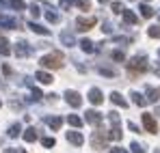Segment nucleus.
<instances>
[{
  "instance_id": "f257e3e1",
  "label": "nucleus",
  "mask_w": 160,
  "mask_h": 153,
  "mask_svg": "<svg viewBox=\"0 0 160 153\" xmlns=\"http://www.w3.org/2000/svg\"><path fill=\"white\" fill-rule=\"evenodd\" d=\"M128 65V71H130V76L136 78L138 74H143L145 69H147V56L145 54H136L130 63H126Z\"/></svg>"
},
{
  "instance_id": "f03ea898",
  "label": "nucleus",
  "mask_w": 160,
  "mask_h": 153,
  "mask_svg": "<svg viewBox=\"0 0 160 153\" xmlns=\"http://www.w3.org/2000/svg\"><path fill=\"white\" fill-rule=\"evenodd\" d=\"M39 65L46 67V69H61L63 67V54L61 52H50V54L41 56Z\"/></svg>"
},
{
  "instance_id": "7ed1b4c3",
  "label": "nucleus",
  "mask_w": 160,
  "mask_h": 153,
  "mask_svg": "<svg viewBox=\"0 0 160 153\" xmlns=\"http://www.w3.org/2000/svg\"><path fill=\"white\" fill-rule=\"evenodd\" d=\"M65 99H67V103H69L72 108H80V106H82V97H80L78 91H69V88H67Z\"/></svg>"
},
{
  "instance_id": "20e7f679",
  "label": "nucleus",
  "mask_w": 160,
  "mask_h": 153,
  "mask_svg": "<svg viewBox=\"0 0 160 153\" xmlns=\"http://www.w3.org/2000/svg\"><path fill=\"white\" fill-rule=\"evenodd\" d=\"M108 136L104 131H95L93 136H91V145H93V149H104V145H106Z\"/></svg>"
},
{
  "instance_id": "39448f33",
  "label": "nucleus",
  "mask_w": 160,
  "mask_h": 153,
  "mask_svg": "<svg viewBox=\"0 0 160 153\" xmlns=\"http://www.w3.org/2000/svg\"><path fill=\"white\" fill-rule=\"evenodd\" d=\"M141 119H143V125H145V129H147L149 134H156V131H158V125H156V119H154V117H152L149 112H145V114H143Z\"/></svg>"
},
{
  "instance_id": "423d86ee",
  "label": "nucleus",
  "mask_w": 160,
  "mask_h": 153,
  "mask_svg": "<svg viewBox=\"0 0 160 153\" xmlns=\"http://www.w3.org/2000/svg\"><path fill=\"white\" fill-rule=\"evenodd\" d=\"M95 17H78L76 20V26H78V30H91L93 26H95Z\"/></svg>"
},
{
  "instance_id": "0eeeda50",
  "label": "nucleus",
  "mask_w": 160,
  "mask_h": 153,
  "mask_svg": "<svg viewBox=\"0 0 160 153\" xmlns=\"http://www.w3.org/2000/svg\"><path fill=\"white\" fill-rule=\"evenodd\" d=\"M87 123H91V125H100L102 123V114L98 112V110H87Z\"/></svg>"
},
{
  "instance_id": "6e6552de",
  "label": "nucleus",
  "mask_w": 160,
  "mask_h": 153,
  "mask_svg": "<svg viewBox=\"0 0 160 153\" xmlns=\"http://www.w3.org/2000/svg\"><path fill=\"white\" fill-rule=\"evenodd\" d=\"M89 102L95 103V106H98V103H102V102H104L102 91H100V88H91V91H89Z\"/></svg>"
},
{
  "instance_id": "1a4fd4ad",
  "label": "nucleus",
  "mask_w": 160,
  "mask_h": 153,
  "mask_svg": "<svg viewBox=\"0 0 160 153\" xmlns=\"http://www.w3.org/2000/svg\"><path fill=\"white\" fill-rule=\"evenodd\" d=\"M121 17H123L126 24H136V22H138V15H136L134 11H130V9H123V11H121Z\"/></svg>"
},
{
  "instance_id": "9d476101",
  "label": "nucleus",
  "mask_w": 160,
  "mask_h": 153,
  "mask_svg": "<svg viewBox=\"0 0 160 153\" xmlns=\"http://www.w3.org/2000/svg\"><path fill=\"white\" fill-rule=\"evenodd\" d=\"M67 140H69L72 145H76V147H80V145L84 142V136H82L80 131H67Z\"/></svg>"
},
{
  "instance_id": "9b49d317",
  "label": "nucleus",
  "mask_w": 160,
  "mask_h": 153,
  "mask_svg": "<svg viewBox=\"0 0 160 153\" xmlns=\"http://www.w3.org/2000/svg\"><path fill=\"white\" fill-rule=\"evenodd\" d=\"M28 28H30L32 32H37V35H43V37H48V35H50V30H48L46 26L37 24V22H28Z\"/></svg>"
},
{
  "instance_id": "f8f14e48",
  "label": "nucleus",
  "mask_w": 160,
  "mask_h": 153,
  "mask_svg": "<svg viewBox=\"0 0 160 153\" xmlns=\"http://www.w3.org/2000/svg\"><path fill=\"white\" fill-rule=\"evenodd\" d=\"M46 123L50 125V129L58 131V129H61V125H63V119H61V117H46Z\"/></svg>"
},
{
  "instance_id": "ddd939ff",
  "label": "nucleus",
  "mask_w": 160,
  "mask_h": 153,
  "mask_svg": "<svg viewBox=\"0 0 160 153\" xmlns=\"http://www.w3.org/2000/svg\"><path fill=\"white\" fill-rule=\"evenodd\" d=\"M61 41H63V45H67V48L76 45V39H74V35H72V32H67V30H63V32H61Z\"/></svg>"
},
{
  "instance_id": "4468645a",
  "label": "nucleus",
  "mask_w": 160,
  "mask_h": 153,
  "mask_svg": "<svg viewBox=\"0 0 160 153\" xmlns=\"http://www.w3.org/2000/svg\"><path fill=\"white\" fill-rule=\"evenodd\" d=\"M37 138H39V134H37L35 127H26L24 129V140H26V142H35Z\"/></svg>"
},
{
  "instance_id": "2eb2a0df",
  "label": "nucleus",
  "mask_w": 160,
  "mask_h": 153,
  "mask_svg": "<svg viewBox=\"0 0 160 153\" xmlns=\"http://www.w3.org/2000/svg\"><path fill=\"white\" fill-rule=\"evenodd\" d=\"M110 102L115 103V106H121V108H126V106H128V102H126V99L121 97V93H117V91H115V93H110Z\"/></svg>"
},
{
  "instance_id": "dca6fc26",
  "label": "nucleus",
  "mask_w": 160,
  "mask_h": 153,
  "mask_svg": "<svg viewBox=\"0 0 160 153\" xmlns=\"http://www.w3.org/2000/svg\"><path fill=\"white\" fill-rule=\"evenodd\" d=\"M80 48H82V52L91 54V52H95V43H93L91 39H82V41H80Z\"/></svg>"
},
{
  "instance_id": "f3484780",
  "label": "nucleus",
  "mask_w": 160,
  "mask_h": 153,
  "mask_svg": "<svg viewBox=\"0 0 160 153\" xmlns=\"http://www.w3.org/2000/svg\"><path fill=\"white\" fill-rule=\"evenodd\" d=\"M35 78H37L41 84H50V82H52V74H48V71H37Z\"/></svg>"
},
{
  "instance_id": "a211bd4d",
  "label": "nucleus",
  "mask_w": 160,
  "mask_h": 153,
  "mask_svg": "<svg viewBox=\"0 0 160 153\" xmlns=\"http://www.w3.org/2000/svg\"><path fill=\"white\" fill-rule=\"evenodd\" d=\"M0 26H4V28H18V20H13V17H4V15H0Z\"/></svg>"
},
{
  "instance_id": "6ab92c4d",
  "label": "nucleus",
  "mask_w": 160,
  "mask_h": 153,
  "mask_svg": "<svg viewBox=\"0 0 160 153\" xmlns=\"http://www.w3.org/2000/svg\"><path fill=\"white\" fill-rule=\"evenodd\" d=\"M20 134H22V125H20V123H13V125L9 127V131H7L9 138H18Z\"/></svg>"
},
{
  "instance_id": "aec40b11",
  "label": "nucleus",
  "mask_w": 160,
  "mask_h": 153,
  "mask_svg": "<svg viewBox=\"0 0 160 153\" xmlns=\"http://www.w3.org/2000/svg\"><path fill=\"white\" fill-rule=\"evenodd\" d=\"M130 97H132V102L136 103V106H141V108H143V106H147V102H145V97H143L141 93H136V91H132V93H130Z\"/></svg>"
},
{
  "instance_id": "412c9836",
  "label": "nucleus",
  "mask_w": 160,
  "mask_h": 153,
  "mask_svg": "<svg viewBox=\"0 0 160 153\" xmlns=\"http://www.w3.org/2000/svg\"><path fill=\"white\" fill-rule=\"evenodd\" d=\"M138 11H141V15H143V17H154V13H156L149 4H141V7H138Z\"/></svg>"
},
{
  "instance_id": "4be33fe9",
  "label": "nucleus",
  "mask_w": 160,
  "mask_h": 153,
  "mask_svg": "<svg viewBox=\"0 0 160 153\" xmlns=\"http://www.w3.org/2000/svg\"><path fill=\"white\" fill-rule=\"evenodd\" d=\"M145 93H147L145 102H152V103H156V99H158V91H154L152 86H147V88H145Z\"/></svg>"
},
{
  "instance_id": "5701e85b",
  "label": "nucleus",
  "mask_w": 160,
  "mask_h": 153,
  "mask_svg": "<svg viewBox=\"0 0 160 153\" xmlns=\"http://www.w3.org/2000/svg\"><path fill=\"white\" fill-rule=\"evenodd\" d=\"M108 119H110V123H112V127L121 129V119H119V114H117V112H108Z\"/></svg>"
},
{
  "instance_id": "b1692460",
  "label": "nucleus",
  "mask_w": 160,
  "mask_h": 153,
  "mask_svg": "<svg viewBox=\"0 0 160 153\" xmlns=\"http://www.w3.org/2000/svg\"><path fill=\"white\" fill-rule=\"evenodd\" d=\"M67 123H69L72 127H82V119L76 117V114H69V117H67Z\"/></svg>"
},
{
  "instance_id": "393cba45",
  "label": "nucleus",
  "mask_w": 160,
  "mask_h": 153,
  "mask_svg": "<svg viewBox=\"0 0 160 153\" xmlns=\"http://www.w3.org/2000/svg\"><path fill=\"white\" fill-rule=\"evenodd\" d=\"M18 54H20V56H26V54H30V48H28V43H26V41L18 43Z\"/></svg>"
},
{
  "instance_id": "a878e982",
  "label": "nucleus",
  "mask_w": 160,
  "mask_h": 153,
  "mask_svg": "<svg viewBox=\"0 0 160 153\" xmlns=\"http://www.w3.org/2000/svg\"><path fill=\"white\" fill-rule=\"evenodd\" d=\"M11 54V48H9V41H0V56H9Z\"/></svg>"
},
{
  "instance_id": "bb28decb",
  "label": "nucleus",
  "mask_w": 160,
  "mask_h": 153,
  "mask_svg": "<svg viewBox=\"0 0 160 153\" xmlns=\"http://www.w3.org/2000/svg\"><path fill=\"white\" fill-rule=\"evenodd\" d=\"M9 4H11L13 9H18V11H24V9H26V2H24V0H9Z\"/></svg>"
},
{
  "instance_id": "cd10ccee",
  "label": "nucleus",
  "mask_w": 160,
  "mask_h": 153,
  "mask_svg": "<svg viewBox=\"0 0 160 153\" xmlns=\"http://www.w3.org/2000/svg\"><path fill=\"white\" fill-rule=\"evenodd\" d=\"M110 56H112L117 63H123V60H126V54H123V50H115L112 54H110Z\"/></svg>"
},
{
  "instance_id": "c85d7f7f",
  "label": "nucleus",
  "mask_w": 160,
  "mask_h": 153,
  "mask_svg": "<svg viewBox=\"0 0 160 153\" xmlns=\"http://www.w3.org/2000/svg\"><path fill=\"white\" fill-rule=\"evenodd\" d=\"M41 145H43L46 149H50V147H54V145H56V140H54V136H46V138L41 140Z\"/></svg>"
},
{
  "instance_id": "c756f323",
  "label": "nucleus",
  "mask_w": 160,
  "mask_h": 153,
  "mask_svg": "<svg viewBox=\"0 0 160 153\" xmlns=\"http://www.w3.org/2000/svg\"><path fill=\"white\" fill-rule=\"evenodd\" d=\"M46 17H48V22H52V24H56V22H58V13H56V11H52V9H48Z\"/></svg>"
},
{
  "instance_id": "7c9ffc66",
  "label": "nucleus",
  "mask_w": 160,
  "mask_h": 153,
  "mask_svg": "<svg viewBox=\"0 0 160 153\" xmlns=\"http://www.w3.org/2000/svg\"><path fill=\"white\" fill-rule=\"evenodd\" d=\"M147 35H149V37H154V39H160V26H149Z\"/></svg>"
},
{
  "instance_id": "2f4dec72",
  "label": "nucleus",
  "mask_w": 160,
  "mask_h": 153,
  "mask_svg": "<svg viewBox=\"0 0 160 153\" xmlns=\"http://www.w3.org/2000/svg\"><path fill=\"white\" fill-rule=\"evenodd\" d=\"M98 71H100V74H102V76H106V78H112V76H115V71H112V69H110V67H100V69H98Z\"/></svg>"
},
{
  "instance_id": "473e14b6",
  "label": "nucleus",
  "mask_w": 160,
  "mask_h": 153,
  "mask_svg": "<svg viewBox=\"0 0 160 153\" xmlns=\"http://www.w3.org/2000/svg\"><path fill=\"white\" fill-rule=\"evenodd\" d=\"M110 9H112V13H121L123 11V4L121 2H110Z\"/></svg>"
},
{
  "instance_id": "72a5a7b5",
  "label": "nucleus",
  "mask_w": 160,
  "mask_h": 153,
  "mask_svg": "<svg viewBox=\"0 0 160 153\" xmlns=\"http://www.w3.org/2000/svg\"><path fill=\"white\" fill-rule=\"evenodd\" d=\"M28 11H30V15H32L35 20L41 15V11H39V7H37V4H30V9H28Z\"/></svg>"
},
{
  "instance_id": "f704fd0d",
  "label": "nucleus",
  "mask_w": 160,
  "mask_h": 153,
  "mask_svg": "<svg viewBox=\"0 0 160 153\" xmlns=\"http://www.w3.org/2000/svg\"><path fill=\"white\" fill-rule=\"evenodd\" d=\"M74 4H78V0H61V9H69Z\"/></svg>"
},
{
  "instance_id": "c9c22d12",
  "label": "nucleus",
  "mask_w": 160,
  "mask_h": 153,
  "mask_svg": "<svg viewBox=\"0 0 160 153\" xmlns=\"http://www.w3.org/2000/svg\"><path fill=\"white\" fill-rule=\"evenodd\" d=\"M130 149H132V153H145V149H143V147H141L136 140H134L132 145H130Z\"/></svg>"
},
{
  "instance_id": "e433bc0d",
  "label": "nucleus",
  "mask_w": 160,
  "mask_h": 153,
  "mask_svg": "<svg viewBox=\"0 0 160 153\" xmlns=\"http://www.w3.org/2000/svg\"><path fill=\"white\" fill-rule=\"evenodd\" d=\"M110 153H128V151H126V149H121V147H112Z\"/></svg>"
},
{
  "instance_id": "4c0bfd02",
  "label": "nucleus",
  "mask_w": 160,
  "mask_h": 153,
  "mask_svg": "<svg viewBox=\"0 0 160 153\" xmlns=\"http://www.w3.org/2000/svg\"><path fill=\"white\" fill-rule=\"evenodd\" d=\"M128 129H132V131H138V127H136V125H134L132 121H130V123H128Z\"/></svg>"
},
{
  "instance_id": "58836bf2",
  "label": "nucleus",
  "mask_w": 160,
  "mask_h": 153,
  "mask_svg": "<svg viewBox=\"0 0 160 153\" xmlns=\"http://www.w3.org/2000/svg\"><path fill=\"white\" fill-rule=\"evenodd\" d=\"M2 153H20V149H4Z\"/></svg>"
},
{
  "instance_id": "ea45409f",
  "label": "nucleus",
  "mask_w": 160,
  "mask_h": 153,
  "mask_svg": "<svg viewBox=\"0 0 160 153\" xmlns=\"http://www.w3.org/2000/svg\"><path fill=\"white\" fill-rule=\"evenodd\" d=\"M156 76L160 78V63H158V65H156Z\"/></svg>"
},
{
  "instance_id": "a19ab883",
  "label": "nucleus",
  "mask_w": 160,
  "mask_h": 153,
  "mask_svg": "<svg viewBox=\"0 0 160 153\" xmlns=\"http://www.w3.org/2000/svg\"><path fill=\"white\" fill-rule=\"evenodd\" d=\"M100 2H102V4H106V2H110V0H100Z\"/></svg>"
},
{
  "instance_id": "79ce46f5",
  "label": "nucleus",
  "mask_w": 160,
  "mask_h": 153,
  "mask_svg": "<svg viewBox=\"0 0 160 153\" xmlns=\"http://www.w3.org/2000/svg\"><path fill=\"white\" fill-rule=\"evenodd\" d=\"M156 112H158V117H160V106H158V108H156Z\"/></svg>"
},
{
  "instance_id": "37998d69",
  "label": "nucleus",
  "mask_w": 160,
  "mask_h": 153,
  "mask_svg": "<svg viewBox=\"0 0 160 153\" xmlns=\"http://www.w3.org/2000/svg\"><path fill=\"white\" fill-rule=\"evenodd\" d=\"M20 153H26V151H24V149H20Z\"/></svg>"
},
{
  "instance_id": "c03bdc74",
  "label": "nucleus",
  "mask_w": 160,
  "mask_h": 153,
  "mask_svg": "<svg viewBox=\"0 0 160 153\" xmlns=\"http://www.w3.org/2000/svg\"><path fill=\"white\" fill-rule=\"evenodd\" d=\"M158 97H160V88H158Z\"/></svg>"
},
{
  "instance_id": "a18cd8bd",
  "label": "nucleus",
  "mask_w": 160,
  "mask_h": 153,
  "mask_svg": "<svg viewBox=\"0 0 160 153\" xmlns=\"http://www.w3.org/2000/svg\"><path fill=\"white\" fill-rule=\"evenodd\" d=\"M0 106H2V102H0Z\"/></svg>"
},
{
  "instance_id": "49530a36",
  "label": "nucleus",
  "mask_w": 160,
  "mask_h": 153,
  "mask_svg": "<svg viewBox=\"0 0 160 153\" xmlns=\"http://www.w3.org/2000/svg\"><path fill=\"white\" fill-rule=\"evenodd\" d=\"M158 15H160V11H158Z\"/></svg>"
}]
</instances>
